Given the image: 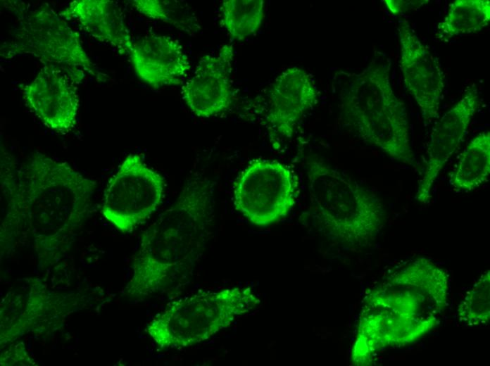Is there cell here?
I'll use <instances>...</instances> for the list:
<instances>
[{"instance_id": "obj_2", "label": "cell", "mask_w": 490, "mask_h": 366, "mask_svg": "<svg viewBox=\"0 0 490 366\" xmlns=\"http://www.w3.org/2000/svg\"><path fill=\"white\" fill-rule=\"evenodd\" d=\"M212 183L195 175L176 201L143 232L127 294L146 296L182 286L202 258L213 217Z\"/></svg>"}, {"instance_id": "obj_7", "label": "cell", "mask_w": 490, "mask_h": 366, "mask_svg": "<svg viewBox=\"0 0 490 366\" xmlns=\"http://www.w3.org/2000/svg\"><path fill=\"white\" fill-rule=\"evenodd\" d=\"M19 14L18 24L11 39L1 46V56L11 58L31 56L44 65L63 68L79 82L84 72L105 81L107 76L92 61L82 45L80 34L49 4Z\"/></svg>"}, {"instance_id": "obj_19", "label": "cell", "mask_w": 490, "mask_h": 366, "mask_svg": "<svg viewBox=\"0 0 490 366\" xmlns=\"http://www.w3.org/2000/svg\"><path fill=\"white\" fill-rule=\"evenodd\" d=\"M130 4L144 16L170 25L182 32L194 34L201 29L194 11L183 1L135 0Z\"/></svg>"}, {"instance_id": "obj_6", "label": "cell", "mask_w": 490, "mask_h": 366, "mask_svg": "<svg viewBox=\"0 0 490 366\" xmlns=\"http://www.w3.org/2000/svg\"><path fill=\"white\" fill-rule=\"evenodd\" d=\"M260 303L250 287L199 291L170 303L146 331L162 349L188 348L210 339Z\"/></svg>"}, {"instance_id": "obj_16", "label": "cell", "mask_w": 490, "mask_h": 366, "mask_svg": "<svg viewBox=\"0 0 490 366\" xmlns=\"http://www.w3.org/2000/svg\"><path fill=\"white\" fill-rule=\"evenodd\" d=\"M64 19L75 21L94 39L107 44L120 54H127L132 41L120 6L109 0H76L60 11Z\"/></svg>"}, {"instance_id": "obj_3", "label": "cell", "mask_w": 490, "mask_h": 366, "mask_svg": "<svg viewBox=\"0 0 490 366\" xmlns=\"http://www.w3.org/2000/svg\"><path fill=\"white\" fill-rule=\"evenodd\" d=\"M25 215L38 244L56 251L90 206L96 182L68 163L34 151L18 168Z\"/></svg>"}, {"instance_id": "obj_1", "label": "cell", "mask_w": 490, "mask_h": 366, "mask_svg": "<svg viewBox=\"0 0 490 366\" xmlns=\"http://www.w3.org/2000/svg\"><path fill=\"white\" fill-rule=\"evenodd\" d=\"M446 271L420 258L369 289L363 299L351 362L369 365L380 351L413 343L440 322L447 305Z\"/></svg>"}, {"instance_id": "obj_4", "label": "cell", "mask_w": 490, "mask_h": 366, "mask_svg": "<svg viewBox=\"0 0 490 366\" xmlns=\"http://www.w3.org/2000/svg\"><path fill=\"white\" fill-rule=\"evenodd\" d=\"M339 99L344 120L360 139L394 161L416 166L406 108L393 90L388 59L347 74Z\"/></svg>"}, {"instance_id": "obj_14", "label": "cell", "mask_w": 490, "mask_h": 366, "mask_svg": "<svg viewBox=\"0 0 490 366\" xmlns=\"http://www.w3.org/2000/svg\"><path fill=\"white\" fill-rule=\"evenodd\" d=\"M137 77L154 89L183 84L191 63L180 42L150 34L133 43L128 53Z\"/></svg>"}, {"instance_id": "obj_10", "label": "cell", "mask_w": 490, "mask_h": 366, "mask_svg": "<svg viewBox=\"0 0 490 366\" xmlns=\"http://www.w3.org/2000/svg\"><path fill=\"white\" fill-rule=\"evenodd\" d=\"M399 65L405 88L415 101L425 124L439 118L445 77L438 58L418 37L407 20L398 25Z\"/></svg>"}, {"instance_id": "obj_13", "label": "cell", "mask_w": 490, "mask_h": 366, "mask_svg": "<svg viewBox=\"0 0 490 366\" xmlns=\"http://www.w3.org/2000/svg\"><path fill=\"white\" fill-rule=\"evenodd\" d=\"M233 56L232 44L222 46L216 54L204 55L192 75L182 85V98L196 116H215L232 105Z\"/></svg>"}, {"instance_id": "obj_12", "label": "cell", "mask_w": 490, "mask_h": 366, "mask_svg": "<svg viewBox=\"0 0 490 366\" xmlns=\"http://www.w3.org/2000/svg\"><path fill=\"white\" fill-rule=\"evenodd\" d=\"M479 104L477 89L469 87L462 98L434 126L427 149L425 170L415 194V199L420 204L429 202L441 170L458 149Z\"/></svg>"}, {"instance_id": "obj_9", "label": "cell", "mask_w": 490, "mask_h": 366, "mask_svg": "<svg viewBox=\"0 0 490 366\" xmlns=\"http://www.w3.org/2000/svg\"><path fill=\"white\" fill-rule=\"evenodd\" d=\"M295 182L284 164L268 159L251 160L234 182L235 209L258 227L286 217L295 203Z\"/></svg>"}, {"instance_id": "obj_21", "label": "cell", "mask_w": 490, "mask_h": 366, "mask_svg": "<svg viewBox=\"0 0 490 366\" xmlns=\"http://www.w3.org/2000/svg\"><path fill=\"white\" fill-rule=\"evenodd\" d=\"M490 272H484L460 301L456 320L466 327L486 325L490 319Z\"/></svg>"}, {"instance_id": "obj_22", "label": "cell", "mask_w": 490, "mask_h": 366, "mask_svg": "<svg viewBox=\"0 0 490 366\" xmlns=\"http://www.w3.org/2000/svg\"><path fill=\"white\" fill-rule=\"evenodd\" d=\"M382 2L391 13L394 15H400L402 13L417 8L424 4H428L429 1L384 0Z\"/></svg>"}, {"instance_id": "obj_11", "label": "cell", "mask_w": 490, "mask_h": 366, "mask_svg": "<svg viewBox=\"0 0 490 366\" xmlns=\"http://www.w3.org/2000/svg\"><path fill=\"white\" fill-rule=\"evenodd\" d=\"M67 70L44 65L35 77L22 87L28 108L48 128L63 134L77 126L80 106L76 83Z\"/></svg>"}, {"instance_id": "obj_8", "label": "cell", "mask_w": 490, "mask_h": 366, "mask_svg": "<svg viewBox=\"0 0 490 366\" xmlns=\"http://www.w3.org/2000/svg\"><path fill=\"white\" fill-rule=\"evenodd\" d=\"M163 177L138 154H129L110 179L104 191L101 213L123 233L146 222L162 203Z\"/></svg>"}, {"instance_id": "obj_20", "label": "cell", "mask_w": 490, "mask_h": 366, "mask_svg": "<svg viewBox=\"0 0 490 366\" xmlns=\"http://www.w3.org/2000/svg\"><path fill=\"white\" fill-rule=\"evenodd\" d=\"M220 10L225 27L236 40L256 32L264 19L263 0H225Z\"/></svg>"}, {"instance_id": "obj_15", "label": "cell", "mask_w": 490, "mask_h": 366, "mask_svg": "<svg viewBox=\"0 0 490 366\" xmlns=\"http://www.w3.org/2000/svg\"><path fill=\"white\" fill-rule=\"evenodd\" d=\"M317 89L304 70L291 67L275 79L268 94L266 120L271 130L283 137L291 136L294 127L313 107Z\"/></svg>"}, {"instance_id": "obj_17", "label": "cell", "mask_w": 490, "mask_h": 366, "mask_svg": "<svg viewBox=\"0 0 490 366\" xmlns=\"http://www.w3.org/2000/svg\"><path fill=\"white\" fill-rule=\"evenodd\" d=\"M490 175V132L484 131L467 144L449 175L448 182L458 192H469L486 182Z\"/></svg>"}, {"instance_id": "obj_18", "label": "cell", "mask_w": 490, "mask_h": 366, "mask_svg": "<svg viewBox=\"0 0 490 366\" xmlns=\"http://www.w3.org/2000/svg\"><path fill=\"white\" fill-rule=\"evenodd\" d=\"M490 22L489 0H456L437 25L436 36L441 40L477 33Z\"/></svg>"}, {"instance_id": "obj_5", "label": "cell", "mask_w": 490, "mask_h": 366, "mask_svg": "<svg viewBox=\"0 0 490 366\" xmlns=\"http://www.w3.org/2000/svg\"><path fill=\"white\" fill-rule=\"evenodd\" d=\"M306 175L315 217L332 241L350 248L373 243L384 227L386 211L372 191L331 165L308 161Z\"/></svg>"}]
</instances>
